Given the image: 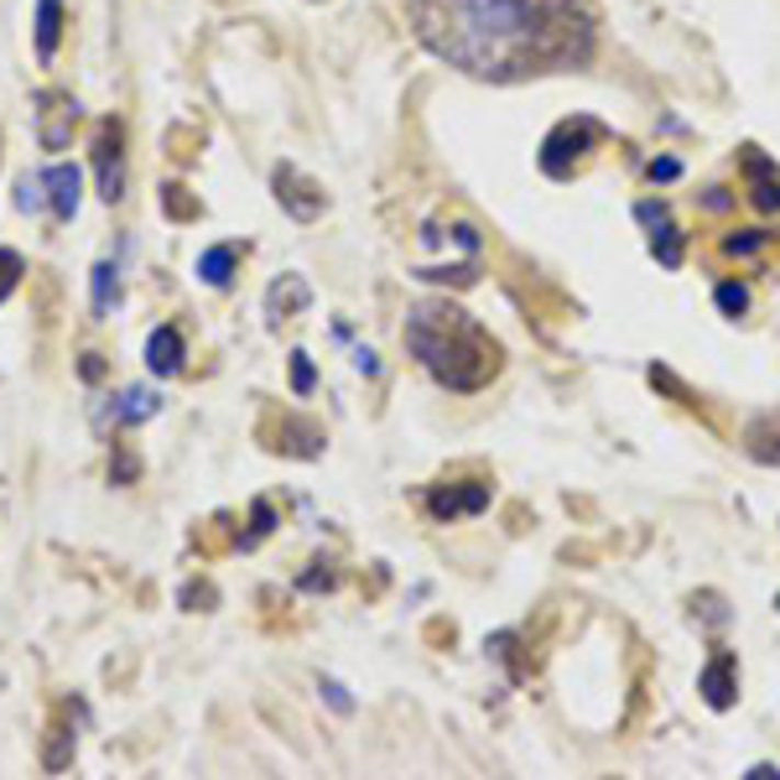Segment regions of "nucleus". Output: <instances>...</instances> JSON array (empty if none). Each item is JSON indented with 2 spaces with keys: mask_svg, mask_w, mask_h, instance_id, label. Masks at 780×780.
<instances>
[{
  "mask_svg": "<svg viewBox=\"0 0 780 780\" xmlns=\"http://www.w3.org/2000/svg\"><path fill=\"white\" fill-rule=\"evenodd\" d=\"M713 302H719V313H728V318H739L744 307H749V292H744L739 281H719V292H713Z\"/></svg>",
  "mask_w": 780,
  "mask_h": 780,
  "instance_id": "21",
  "label": "nucleus"
},
{
  "mask_svg": "<svg viewBox=\"0 0 780 780\" xmlns=\"http://www.w3.org/2000/svg\"><path fill=\"white\" fill-rule=\"evenodd\" d=\"M313 302V286L302 276H281V281H271V292H265V318L271 323H281V318H292V313H302Z\"/></svg>",
  "mask_w": 780,
  "mask_h": 780,
  "instance_id": "12",
  "label": "nucleus"
},
{
  "mask_svg": "<svg viewBox=\"0 0 780 780\" xmlns=\"http://www.w3.org/2000/svg\"><path fill=\"white\" fill-rule=\"evenodd\" d=\"M698 692L708 698V708H734V698H739V660L728 656V651H719V656L702 666L698 677Z\"/></svg>",
  "mask_w": 780,
  "mask_h": 780,
  "instance_id": "8",
  "label": "nucleus"
},
{
  "mask_svg": "<svg viewBox=\"0 0 780 780\" xmlns=\"http://www.w3.org/2000/svg\"><path fill=\"white\" fill-rule=\"evenodd\" d=\"M182 360H188V343H182L178 328H172V323L151 328V339H146V370H151V375H178Z\"/></svg>",
  "mask_w": 780,
  "mask_h": 780,
  "instance_id": "9",
  "label": "nucleus"
},
{
  "mask_svg": "<svg viewBox=\"0 0 780 780\" xmlns=\"http://www.w3.org/2000/svg\"><path fill=\"white\" fill-rule=\"evenodd\" d=\"M313 385H318V370H313V360H307V354H292V391H297V396H313Z\"/></svg>",
  "mask_w": 780,
  "mask_h": 780,
  "instance_id": "23",
  "label": "nucleus"
},
{
  "mask_svg": "<svg viewBox=\"0 0 780 780\" xmlns=\"http://www.w3.org/2000/svg\"><path fill=\"white\" fill-rule=\"evenodd\" d=\"M271 520H276V510H271L265 500L250 505V536H240V546H256V541L265 536V531H271Z\"/></svg>",
  "mask_w": 780,
  "mask_h": 780,
  "instance_id": "24",
  "label": "nucleus"
},
{
  "mask_svg": "<svg viewBox=\"0 0 780 780\" xmlns=\"http://www.w3.org/2000/svg\"><path fill=\"white\" fill-rule=\"evenodd\" d=\"M417 42L484 83H520L594 58L588 0H406Z\"/></svg>",
  "mask_w": 780,
  "mask_h": 780,
  "instance_id": "1",
  "label": "nucleus"
},
{
  "mask_svg": "<svg viewBox=\"0 0 780 780\" xmlns=\"http://www.w3.org/2000/svg\"><path fill=\"white\" fill-rule=\"evenodd\" d=\"M776 609H780V599H776Z\"/></svg>",
  "mask_w": 780,
  "mask_h": 780,
  "instance_id": "32",
  "label": "nucleus"
},
{
  "mask_svg": "<svg viewBox=\"0 0 780 780\" xmlns=\"http://www.w3.org/2000/svg\"><path fill=\"white\" fill-rule=\"evenodd\" d=\"M318 692H323V698H328V708H334V713H343V719H349V713H354V698H349V692H343V681L323 677V681H318Z\"/></svg>",
  "mask_w": 780,
  "mask_h": 780,
  "instance_id": "26",
  "label": "nucleus"
},
{
  "mask_svg": "<svg viewBox=\"0 0 780 780\" xmlns=\"http://www.w3.org/2000/svg\"><path fill=\"white\" fill-rule=\"evenodd\" d=\"M37 58L53 63L58 58V37H63V0H37Z\"/></svg>",
  "mask_w": 780,
  "mask_h": 780,
  "instance_id": "16",
  "label": "nucleus"
},
{
  "mask_svg": "<svg viewBox=\"0 0 780 780\" xmlns=\"http://www.w3.org/2000/svg\"><path fill=\"white\" fill-rule=\"evenodd\" d=\"M489 505V484H468V489H432L427 510L438 520H459V516H479Z\"/></svg>",
  "mask_w": 780,
  "mask_h": 780,
  "instance_id": "10",
  "label": "nucleus"
},
{
  "mask_svg": "<svg viewBox=\"0 0 780 780\" xmlns=\"http://www.w3.org/2000/svg\"><path fill=\"white\" fill-rule=\"evenodd\" d=\"M42 188H47V208H53V219H74L79 214V199H83V172L74 161H53L47 172H42Z\"/></svg>",
  "mask_w": 780,
  "mask_h": 780,
  "instance_id": "6",
  "label": "nucleus"
},
{
  "mask_svg": "<svg viewBox=\"0 0 780 780\" xmlns=\"http://www.w3.org/2000/svg\"><path fill=\"white\" fill-rule=\"evenodd\" d=\"M74 749H79V734H74L68 723H53V728H47V744H42V765H47V770H68V765H74Z\"/></svg>",
  "mask_w": 780,
  "mask_h": 780,
  "instance_id": "17",
  "label": "nucleus"
},
{
  "mask_svg": "<svg viewBox=\"0 0 780 780\" xmlns=\"http://www.w3.org/2000/svg\"><path fill=\"white\" fill-rule=\"evenodd\" d=\"M354 370H360V375H381V360H375V349H354Z\"/></svg>",
  "mask_w": 780,
  "mask_h": 780,
  "instance_id": "29",
  "label": "nucleus"
},
{
  "mask_svg": "<svg viewBox=\"0 0 780 780\" xmlns=\"http://www.w3.org/2000/svg\"><path fill=\"white\" fill-rule=\"evenodd\" d=\"M406 349L417 354L432 381L459 396L489 385L500 370V343L453 302H417L406 313Z\"/></svg>",
  "mask_w": 780,
  "mask_h": 780,
  "instance_id": "2",
  "label": "nucleus"
},
{
  "mask_svg": "<svg viewBox=\"0 0 780 780\" xmlns=\"http://www.w3.org/2000/svg\"><path fill=\"white\" fill-rule=\"evenodd\" d=\"M79 375H83V381H100V375H104V360H100V354H83Z\"/></svg>",
  "mask_w": 780,
  "mask_h": 780,
  "instance_id": "30",
  "label": "nucleus"
},
{
  "mask_svg": "<svg viewBox=\"0 0 780 780\" xmlns=\"http://www.w3.org/2000/svg\"><path fill=\"white\" fill-rule=\"evenodd\" d=\"M161 411V396L151 385H125L110 396V406L100 411V421H115V427H140V421H151Z\"/></svg>",
  "mask_w": 780,
  "mask_h": 780,
  "instance_id": "7",
  "label": "nucleus"
},
{
  "mask_svg": "<svg viewBox=\"0 0 780 780\" xmlns=\"http://www.w3.org/2000/svg\"><path fill=\"white\" fill-rule=\"evenodd\" d=\"M89 292H94V313L110 318V313L121 307V265H115V260H100V265L89 271Z\"/></svg>",
  "mask_w": 780,
  "mask_h": 780,
  "instance_id": "15",
  "label": "nucleus"
},
{
  "mask_svg": "<svg viewBox=\"0 0 780 780\" xmlns=\"http://www.w3.org/2000/svg\"><path fill=\"white\" fill-rule=\"evenodd\" d=\"M240 271V245H208L199 256V281L203 286H229Z\"/></svg>",
  "mask_w": 780,
  "mask_h": 780,
  "instance_id": "13",
  "label": "nucleus"
},
{
  "mask_svg": "<svg viewBox=\"0 0 780 780\" xmlns=\"http://www.w3.org/2000/svg\"><path fill=\"white\" fill-rule=\"evenodd\" d=\"M276 453H297V459H318L323 453V432L313 421H297V417H281V442H271Z\"/></svg>",
  "mask_w": 780,
  "mask_h": 780,
  "instance_id": "14",
  "label": "nucleus"
},
{
  "mask_svg": "<svg viewBox=\"0 0 780 780\" xmlns=\"http://www.w3.org/2000/svg\"><path fill=\"white\" fill-rule=\"evenodd\" d=\"M161 208L172 214V219H199V199H188V188H161Z\"/></svg>",
  "mask_w": 780,
  "mask_h": 780,
  "instance_id": "20",
  "label": "nucleus"
},
{
  "mask_svg": "<svg viewBox=\"0 0 780 780\" xmlns=\"http://www.w3.org/2000/svg\"><path fill=\"white\" fill-rule=\"evenodd\" d=\"M94 172H100V199L121 203L125 199V131L121 121H104L94 136Z\"/></svg>",
  "mask_w": 780,
  "mask_h": 780,
  "instance_id": "4",
  "label": "nucleus"
},
{
  "mask_svg": "<svg viewBox=\"0 0 780 780\" xmlns=\"http://www.w3.org/2000/svg\"><path fill=\"white\" fill-rule=\"evenodd\" d=\"M651 256H656L666 271H677V265H681V229H677V224L656 219V229H651Z\"/></svg>",
  "mask_w": 780,
  "mask_h": 780,
  "instance_id": "18",
  "label": "nucleus"
},
{
  "mask_svg": "<svg viewBox=\"0 0 780 780\" xmlns=\"http://www.w3.org/2000/svg\"><path fill=\"white\" fill-rule=\"evenodd\" d=\"M21 276H26V260H21L16 250H11V245H0V302L16 292Z\"/></svg>",
  "mask_w": 780,
  "mask_h": 780,
  "instance_id": "19",
  "label": "nucleus"
},
{
  "mask_svg": "<svg viewBox=\"0 0 780 780\" xmlns=\"http://www.w3.org/2000/svg\"><path fill=\"white\" fill-rule=\"evenodd\" d=\"M645 178H651V182H671V178H681V161H677V157H656L651 167H645Z\"/></svg>",
  "mask_w": 780,
  "mask_h": 780,
  "instance_id": "27",
  "label": "nucleus"
},
{
  "mask_svg": "<svg viewBox=\"0 0 780 780\" xmlns=\"http://www.w3.org/2000/svg\"><path fill=\"white\" fill-rule=\"evenodd\" d=\"M42 110H37V140L42 151H63L68 140H74V125H79L83 104L74 94H42Z\"/></svg>",
  "mask_w": 780,
  "mask_h": 780,
  "instance_id": "5",
  "label": "nucleus"
},
{
  "mask_svg": "<svg viewBox=\"0 0 780 780\" xmlns=\"http://www.w3.org/2000/svg\"><path fill=\"white\" fill-rule=\"evenodd\" d=\"M271 188H276V203L292 214L297 224H313L328 208V199H323V188L307 172H302L297 161H276V172H271Z\"/></svg>",
  "mask_w": 780,
  "mask_h": 780,
  "instance_id": "3",
  "label": "nucleus"
},
{
  "mask_svg": "<svg viewBox=\"0 0 780 780\" xmlns=\"http://www.w3.org/2000/svg\"><path fill=\"white\" fill-rule=\"evenodd\" d=\"M760 245H765L760 229H744V235H734V240H728V256H755Z\"/></svg>",
  "mask_w": 780,
  "mask_h": 780,
  "instance_id": "28",
  "label": "nucleus"
},
{
  "mask_svg": "<svg viewBox=\"0 0 780 780\" xmlns=\"http://www.w3.org/2000/svg\"><path fill=\"white\" fill-rule=\"evenodd\" d=\"M110 479H115V484H136L140 479V459L131 453V448H121V453L110 459Z\"/></svg>",
  "mask_w": 780,
  "mask_h": 780,
  "instance_id": "25",
  "label": "nucleus"
},
{
  "mask_svg": "<svg viewBox=\"0 0 780 780\" xmlns=\"http://www.w3.org/2000/svg\"><path fill=\"white\" fill-rule=\"evenodd\" d=\"M744 178H749V199H755V208H765V214H776L780 208V172H776V161L760 157L755 146L744 151Z\"/></svg>",
  "mask_w": 780,
  "mask_h": 780,
  "instance_id": "11",
  "label": "nucleus"
},
{
  "mask_svg": "<svg viewBox=\"0 0 780 780\" xmlns=\"http://www.w3.org/2000/svg\"><path fill=\"white\" fill-rule=\"evenodd\" d=\"M776 776H780L776 765H755V770H749V780H776Z\"/></svg>",
  "mask_w": 780,
  "mask_h": 780,
  "instance_id": "31",
  "label": "nucleus"
},
{
  "mask_svg": "<svg viewBox=\"0 0 780 780\" xmlns=\"http://www.w3.org/2000/svg\"><path fill=\"white\" fill-rule=\"evenodd\" d=\"M42 203H47L42 172H37V178H32V172H26V178H16V208H21V214H32V208H42Z\"/></svg>",
  "mask_w": 780,
  "mask_h": 780,
  "instance_id": "22",
  "label": "nucleus"
}]
</instances>
